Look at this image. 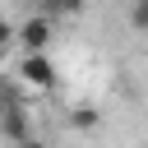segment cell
<instances>
[{
	"instance_id": "4",
	"label": "cell",
	"mask_w": 148,
	"mask_h": 148,
	"mask_svg": "<svg viewBox=\"0 0 148 148\" xmlns=\"http://www.w3.org/2000/svg\"><path fill=\"white\" fill-rule=\"evenodd\" d=\"M69 125H74V130H92V125H97V106H74V111H69Z\"/></svg>"
},
{
	"instance_id": "5",
	"label": "cell",
	"mask_w": 148,
	"mask_h": 148,
	"mask_svg": "<svg viewBox=\"0 0 148 148\" xmlns=\"http://www.w3.org/2000/svg\"><path fill=\"white\" fill-rule=\"evenodd\" d=\"M130 23H134V28H148V0H139V5L130 9Z\"/></svg>"
},
{
	"instance_id": "1",
	"label": "cell",
	"mask_w": 148,
	"mask_h": 148,
	"mask_svg": "<svg viewBox=\"0 0 148 148\" xmlns=\"http://www.w3.org/2000/svg\"><path fill=\"white\" fill-rule=\"evenodd\" d=\"M14 42L28 46V56H46V42H51V18L46 14H32L14 28Z\"/></svg>"
},
{
	"instance_id": "6",
	"label": "cell",
	"mask_w": 148,
	"mask_h": 148,
	"mask_svg": "<svg viewBox=\"0 0 148 148\" xmlns=\"http://www.w3.org/2000/svg\"><path fill=\"white\" fill-rule=\"evenodd\" d=\"M9 42H14V23H9V18H0V56H5V46H9Z\"/></svg>"
},
{
	"instance_id": "3",
	"label": "cell",
	"mask_w": 148,
	"mask_h": 148,
	"mask_svg": "<svg viewBox=\"0 0 148 148\" xmlns=\"http://www.w3.org/2000/svg\"><path fill=\"white\" fill-rule=\"evenodd\" d=\"M0 134H5L9 143L28 148V143H32V125H28V111H23V106H14V111H0Z\"/></svg>"
},
{
	"instance_id": "2",
	"label": "cell",
	"mask_w": 148,
	"mask_h": 148,
	"mask_svg": "<svg viewBox=\"0 0 148 148\" xmlns=\"http://www.w3.org/2000/svg\"><path fill=\"white\" fill-rule=\"evenodd\" d=\"M18 83H23V88H56V65H51V56H23V60H18Z\"/></svg>"
}]
</instances>
